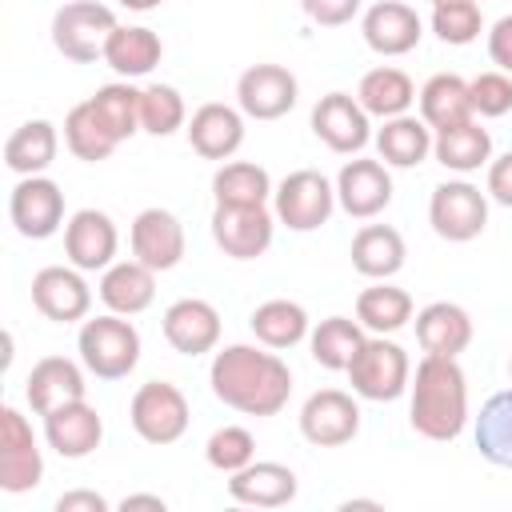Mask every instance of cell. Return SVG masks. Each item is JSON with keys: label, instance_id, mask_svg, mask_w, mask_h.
Listing matches in <instances>:
<instances>
[{"label": "cell", "instance_id": "d6986e66", "mask_svg": "<svg viewBox=\"0 0 512 512\" xmlns=\"http://www.w3.org/2000/svg\"><path fill=\"white\" fill-rule=\"evenodd\" d=\"M132 256L152 272H168L184 260V224L168 208H144L132 220Z\"/></svg>", "mask_w": 512, "mask_h": 512}, {"label": "cell", "instance_id": "5bb4252c", "mask_svg": "<svg viewBox=\"0 0 512 512\" xmlns=\"http://www.w3.org/2000/svg\"><path fill=\"white\" fill-rule=\"evenodd\" d=\"M312 132L324 148L340 152V156H356L368 140H372V116L360 108L356 96L348 92H328L316 100L312 108Z\"/></svg>", "mask_w": 512, "mask_h": 512}, {"label": "cell", "instance_id": "ee69618b", "mask_svg": "<svg viewBox=\"0 0 512 512\" xmlns=\"http://www.w3.org/2000/svg\"><path fill=\"white\" fill-rule=\"evenodd\" d=\"M468 96H472V112L484 116V120H496V116H508L512 112V76L492 68V72H480L476 80H468Z\"/></svg>", "mask_w": 512, "mask_h": 512}, {"label": "cell", "instance_id": "7402d4cb", "mask_svg": "<svg viewBox=\"0 0 512 512\" xmlns=\"http://www.w3.org/2000/svg\"><path fill=\"white\" fill-rule=\"evenodd\" d=\"M300 492V480L280 460H252L228 476V496L248 508H284Z\"/></svg>", "mask_w": 512, "mask_h": 512}, {"label": "cell", "instance_id": "7a4b0ae2", "mask_svg": "<svg viewBox=\"0 0 512 512\" xmlns=\"http://www.w3.org/2000/svg\"><path fill=\"white\" fill-rule=\"evenodd\" d=\"M408 424L424 440L448 444L468 424V376L456 364V356H428L416 364L408 384Z\"/></svg>", "mask_w": 512, "mask_h": 512}, {"label": "cell", "instance_id": "e0dca14e", "mask_svg": "<svg viewBox=\"0 0 512 512\" xmlns=\"http://www.w3.org/2000/svg\"><path fill=\"white\" fill-rule=\"evenodd\" d=\"M116 244H120L116 224L100 208H80L64 224V256L80 272H104L108 264H116L112 260L116 256Z\"/></svg>", "mask_w": 512, "mask_h": 512}, {"label": "cell", "instance_id": "7c38bea8", "mask_svg": "<svg viewBox=\"0 0 512 512\" xmlns=\"http://www.w3.org/2000/svg\"><path fill=\"white\" fill-rule=\"evenodd\" d=\"M40 480H44V456L32 436V424L16 408H4L0 412V488L20 496V492H32Z\"/></svg>", "mask_w": 512, "mask_h": 512}, {"label": "cell", "instance_id": "f546056e", "mask_svg": "<svg viewBox=\"0 0 512 512\" xmlns=\"http://www.w3.org/2000/svg\"><path fill=\"white\" fill-rule=\"evenodd\" d=\"M432 136H436V132H432L420 116L404 112V116L384 120L372 140H376V152H380V160H384L388 168H416V164L428 160Z\"/></svg>", "mask_w": 512, "mask_h": 512}, {"label": "cell", "instance_id": "4dcf8cb0", "mask_svg": "<svg viewBox=\"0 0 512 512\" xmlns=\"http://www.w3.org/2000/svg\"><path fill=\"white\" fill-rule=\"evenodd\" d=\"M356 100L368 116L376 120H392V116H404L412 104H416V84L408 72L392 68V64H380L372 72L360 76V88H356Z\"/></svg>", "mask_w": 512, "mask_h": 512}, {"label": "cell", "instance_id": "c3c4849f", "mask_svg": "<svg viewBox=\"0 0 512 512\" xmlns=\"http://www.w3.org/2000/svg\"><path fill=\"white\" fill-rule=\"evenodd\" d=\"M108 508L112 504L92 488H72V492H64L56 500V512H108Z\"/></svg>", "mask_w": 512, "mask_h": 512}, {"label": "cell", "instance_id": "2e32d148", "mask_svg": "<svg viewBox=\"0 0 512 512\" xmlns=\"http://www.w3.org/2000/svg\"><path fill=\"white\" fill-rule=\"evenodd\" d=\"M336 204L352 216V220H372L392 204V176L384 160H348L336 172Z\"/></svg>", "mask_w": 512, "mask_h": 512}, {"label": "cell", "instance_id": "8992f818", "mask_svg": "<svg viewBox=\"0 0 512 512\" xmlns=\"http://www.w3.org/2000/svg\"><path fill=\"white\" fill-rule=\"evenodd\" d=\"M332 208H336V184L316 168L288 172L272 192L276 224H284L292 232H316L320 224H328Z\"/></svg>", "mask_w": 512, "mask_h": 512}, {"label": "cell", "instance_id": "f1b7e54d", "mask_svg": "<svg viewBox=\"0 0 512 512\" xmlns=\"http://www.w3.org/2000/svg\"><path fill=\"white\" fill-rule=\"evenodd\" d=\"M160 56H164V40L144 24H116V32L104 44V64L124 80L148 76L160 64Z\"/></svg>", "mask_w": 512, "mask_h": 512}, {"label": "cell", "instance_id": "f35d334b", "mask_svg": "<svg viewBox=\"0 0 512 512\" xmlns=\"http://www.w3.org/2000/svg\"><path fill=\"white\" fill-rule=\"evenodd\" d=\"M272 176L268 168L252 160H228L212 176V196L216 204H268L272 200Z\"/></svg>", "mask_w": 512, "mask_h": 512}, {"label": "cell", "instance_id": "ba28073f", "mask_svg": "<svg viewBox=\"0 0 512 512\" xmlns=\"http://www.w3.org/2000/svg\"><path fill=\"white\" fill-rule=\"evenodd\" d=\"M428 224L448 244H468L488 228V192L468 180H444L432 188Z\"/></svg>", "mask_w": 512, "mask_h": 512}, {"label": "cell", "instance_id": "484cf974", "mask_svg": "<svg viewBox=\"0 0 512 512\" xmlns=\"http://www.w3.org/2000/svg\"><path fill=\"white\" fill-rule=\"evenodd\" d=\"M100 300L116 316H140L156 300V272L148 264H140L136 256L132 260H116L100 276Z\"/></svg>", "mask_w": 512, "mask_h": 512}, {"label": "cell", "instance_id": "60d3db41", "mask_svg": "<svg viewBox=\"0 0 512 512\" xmlns=\"http://www.w3.org/2000/svg\"><path fill=\"white\" fill-rule=\"evenodd\" d=\"M188 124L184 96L172 84H148L140 88V132L148 136H172Z\"/></svg>", "mask_w": 512, "mask_h": 512}, {"label": "cell", "instance_id": "d590c367", "mask_svg": "<svg viewBox=\"0 0 512 512\" xmlns=\"http://www.w3.org/2000/svg\"><path fill=\"white\" fill-rule=\"evenodd\" d=\"M476 436V452L496 464V468H512V388L492 392L472 424Z\"/></svg>", "mask_w": 512, "mask_h": 512}, {"label": "cell", "instance_id": "52a82bcc", "mask_svg": "<svg viewBox=\"0 0 512 512\" xmlns=\"http://www.w3.org/2000/svg\"><path fill=\"white\" fill-rule=\"evenodd\" d=\"M128 420H132V428H136V436H140L144 444L164 448V444H176V440L188 432L192 412H188V400H184V392H180L176 384H168V380H148V384H140V388L132 392Z\"/></svg>", "mask_w": 512, "mask_h": 512}, {"label": "cell", "instance_id": "ffe728a7", "mask_svg": "<svg viewBox=\"0 0 512 512\" xmlns=\"http://www.w3.org/2000/svg\"><path fill=\"white\" fill-rule=\"evenodd\" d=\"M160 328H164V340L172 344V352H180V356H204L220 344V312L200 296H184V300L168 304Z\"/></svg>", "mask_w": 512, "mask_h": 512}, {"label": "cell", "instance_id": "4fadbf2b", "mask_svg": "<svg viewBox=\"0 0 512 512\" xmlns=\"http://www.w3.org/2000/svg\"><path fill=\"white\" fill-rule=\"evenodd\" d=\"M300 84L284 64H252L236 80V108L248 120H280L296 108Z\"/></svg>", "mask_w": 512, "mask_h": 512}, {"label": "cell", "instance_id": "603a6c76", "mask_svg": "<svg viewBox=\"0 0 512 512\" xmlns=\"http://www.w3.org/2000/svg\"><path fill=\"white\" fill-rule=\"evenodd\" d=\"M188 144L196 156L204 160H228L240 144H244V112L220 100H208L192 112V120L184 124Z\"/></svg>", "mask_w": 512, "mask_h": 512}, {"label": "cell", "instance_id": "d4e9b609", "mask_svg": "<svg viewBox=\"0 0 512 512\" xmlns=\"http://www.w3.org/2000/svg\"><path fill=\"white\" fill-rule=\"evenodd\" d=\"M472 316L452 300H432L416 312V340L428 356H460L472 344Z\"/></svg>", "mask_w": 512, "mask_h": 512}, {"label": "cell", "instance_id": "f6af8a7d", "mask_svg": "<svg viewBox=\"0 0 512 512\" xmlns=\"http://www.w3.org/2000/svg\"><path fill=\"white\" fill-rule=\"evenodd\" d=\"M300 12L320 28H340V24H352V16L360 12V0H300Z\"/></svg>", "mask_w": 512, "mask_h": 512}, {"label": "cell", "instance_id": "8d00e7d4", "mask_svg": "<svg viewBox=\"0 0 512 512\" xmlns=\"http://www.w3.org/2000/svg\"><path fill=\"white\" fill-rule=\"evenodd\" d=\"M64 144L84 164H100V160H108L120 148V140L112 136V128L96 116L92 100H80V104L68 108V116H64Z\"/></svg>", "mask_w": 512, "mask_h": 512}, {"label": "cell", "instance_id": "6da1fadb", "mask_svg": "<svg viewBox=\"0 0 512 512\" xmlns=\"http://www.w3.org/2000/svg\"><path fill=\"white\" fill-rule=\"evenodd\" d=\"M208 384L220 404L244 416H276L292 396V368L276 356V348L228 344L212 356Z\"/></svg>", "mask_w": 512, "mask_h": 512}, {"label": "cell", "instance_id": "30bf717a", "mask_svg": "<svg viewBox=\"0 0 512 512\" xmlns=\"http://www.w3.org/2000/svg\"><path fill=\"white\" fill-rule=\"evenodd\" d=\"M300 436L316 448H344L360 436V404L352 392L320 388L300 408Z\"/></svg>", "mask_w": 512, "mask_h": 512}, {"label": "cell", "instance_id": "44dd1931", "mask_svg": "<svg viewBox=\"0 0 512 512\" xmlns=\"http://www.w3.org/2000/svg\"><path fill=\"white\" fill-rule=\"evenodd\" d=\"M44 440L64 460H84L104 440V420L88 400H72L44 416Z\"/></svg>", "mask_w": 512, "mask_h": 512}, {"label": "cell", "instance_id": "83f0119b", "mask_svg": "<svg viewBox=\"0 0 512 512\" xmlns=\"http://www.w3.org/2000/svg\"><path fill=\"white\" fill-rule=\"evenodd\" d=\"M352 268L368 280H392L404 260H408V248H404V236L392 228V224H364L356 236H352Z\"/></svg>", "mask_w": 512, "mask_h": 512}, {"label": "cell", "instance_id": "9c48e42d", "mask_svg": "<svg viewBox=\"0 0 512 512\" xmlns=\"http://www.w3.org/2000/svg\"><path fill=\"white\" fill-rule=\"evenodd\" d=\"M276 212L268 204H216L212 208V240L232 260H256L272 248Z\"/></svg>", "mask_w": 512, "mask_h": 512}, {"label": "cell", "instance_id": "db71d44e", "mask_svg": "<svg viewBox=\"0 0 512 512\" xmlns=\"http://www.w3.org/2000/svg\"><path fill=\"white\" fill-rule=\"evenodd\" d=\"M508 376H512V360H508Z\"/></svg>", "mask_w": 512, "mask_h": 512}, {"label": "cell", "instance_id": "3957f363", "mask_svg": "<svg viewBox=\"0 0 512 512\" xmlns=\"http://www.w3.org/2000/svg\"><path fill=\"white\" fill-rule=\"evenodd\" d=\"M76 352H80V364L96 380H124L140 364V332L128 316L108 312V316L80 324Z\"/></svg>", "mask_w": 512, "mask_h": 512}, {"label": "cell", "instance_id": "ac0fdd59", "mask_svg": "<svg viewBox=\"0 0 512 512\" xmlns=\"http://www.w3.org/2000/svg\"><path fill=\"white\" fill-rule=\"evenodd\" d=\"M360 32L376 56H408L424 36V20L404 0H380L364 12Z\"/></svg>", "mask_w": 512, "mask_h": 512}, {"label": "cell", "instance_id": "bcb514c9", "mask_svg": "<svg viewBox=\"0 0 512 512\" xmlns=\"http://www.w3.org/2000/svg\"><path fill=\"white\" fill-rule=\"evenodd\" d=\"M484 192H488L496 204L512 208V152H504V156L488 160V180H484Z\"/></svg>", "mask_w": 512, "mask_h": 512}, {"label": "cell", "instance_id": "e575fe53", "mask_svg": "<svg viewBox=\"0 0 512 512\" xmlns=\"http://www.w3.org/2000/svg\"><path fill=\"white\" fill-rule=\"evenodd\" d=\"M364 324L360 320H348V316H328L320 320L312 332H308V352L320 368L328 372H348L352 356L364 348Z\"/></svg>", "mask_w": 512, "mask_h": 512}, {"label": "cell", "instance_id": "4316f807", "mask_svg": "<svg viewBox=\"0 0 512 512\" xmlns=\"http://www.w3.org/2000/svg\"><path fill=\"white\" fill-rule=\"evenodd\" d=\"M420 100V120L440 132V128H456L464 120H476L472 112V96H468V80L456 72H436L424 80V88L416 92Z\"/></svg>", "mask_w": 512, "mask_h": 512}, {"label": "cell", "instance_id": "8fae6325", "mask_svg": "<svg viewBox=\"0 0 512 512\" xmlns=\"http://www.w3.org/2000/svg\"><path fill=\"white\" fill-rule=\"evenodd\" d=\"M8 216H12V228L24 240L56 236L60 224H64V192H60V184L48 180L44 172L40 176H20L12 196H8Z\"/></svg>", "mask_w": 512, "mask_h": 512}, {"label": "cell", "instance_id": "9a60e30c", "mask_svg": "<svg viewBox=\"0 0 512 512\" xmlns=\"http://www.w3.org/2000/svg\"><path fill=\"white\" fill-rule=\"evenodd\" d=\"M32 304L52 324H76L92 308V288H88L80 268L48 264V268H40L32 276Z\"/></svg>", "mask_w": 512, "mask_h": 512}, {"label": "cell", "instance_id": "cb8c5ba5", "mask_svg": "<svg viewBox=\"0 0 512 512\" xmlns=\"http://www.w3.org/2000/svg\"><path fill=\"white\" fill-rule=\"evenodd\" d=\"M84 372L88 368H80L68 356H44V360H36L32 372H28V384H24V396H28L32 412L36 416H48L52 408H64L72 400H84V392H88Z\"/></svg>", "mask_w": 512, "mask_h": 512}, {"label": "cell", "instance_id": "1f68e13d", "mask_svg": "<svg viewBox=\"0 0 512 512\" xmlns=\"http://www.w3.org/2000/svg\"><path fill=\"white\" fill-rule=\"evenodd\" d=\"M60 152V136L52 120H28L4 140V164L16 176H40Z\"/></svg>", "mask_w": 512, "mask_h": 512}, {"label": "cell", "instance_id": "74e56055", "mask_svg": "<svg viewBox=\"0 0 512 512\" xmlns=\"http://www.w3.org/2000/svg\"><path fill=\"white\" fill-rule=\"evenodd\" d=\"M356 320L376 336H392L412 320V296L388 280H376L356 296Z\"/></svg>", "mask_w": 512, "mask_h": 512}, {"label": "cell", "instance_id": "d6a6232c", "mask_svg": "<svg viewBox=\"0 0 512 512\" xmlns=\"http://www.w3.org/2000/svg\"><path fill=\"white\" fill-rule=\"evenodd\" d=\"M432 156H436L448 172L468 176V172H476V168H484V164L492 160V136H488V128H480L476 120H464V124L440 128V132L432 136Z\"/></svg>", "mask_w": 512, "mask_h": 512}, {"label": "cell", "instance_id": "ab89813d", "mask_svg": "<svg viewBox=\"0 0 512 512\" xmlns=\"http://www.w3.org/2000/svg\"><path fill=\"white\" fill-rule=\"evenodd\" d=\"M88 100H92L96 116L112 128V136H116L120 144L140 132V88H132L128 80H112V84L96 88Z\"/></svg>", "mask_w": 512, "mask_h": 512}, {"label": "cell", "instance_id": "7bdbcfd3", "mask_svg": "<svg viewBox=\"0 0 512 512\" xmlns=\"http://www.w3.org/2000/svg\"><path fill=\"white\" fill-rule=\"evenodd\" d=\"M204 460H208L216 472L232 476V472H240L244 464L256 460V440H252L248 428H240V424H224V428H216V432L208 436V444H204Z\"/></svg>", "mask_w": 512, "mask_h": 512}, {"label": "cell", "instance_id": "b9f144b4", "mask_svg": "<svg viewBox=\"0 0 512 512\" xmlns=\"http://www.w3.org/2000/svg\"><path fill=\"white\" fill-rule=\"evenodd\" d=\"M432 32L452 44V48H464L472 44L480 32H484V12L476 0H448V4H436L432 8Z\"/></svg>", "mask_w": 512, "mask_h": 512}, {"label": "cell", "instance_id": "277c9868", "mask_svg": "<svg viewBox=\"0 0 512 512\" xmlns=\"http://www.w3.org/2000/svg\"><path fill=\"white\" fill-rule=\"evenodd\" d=\"M348 384L360 400H376V404L400 400L412 384V360L396 340L368 336L364 348L348 364Z\"/></svg>", "mask_w": 512, "mask_h": 512}, {"label": "cell", "instance_id": "681fc988", "mask_svg": "<svg viewBox=\"0 0 512 512\" xmlns=\"http://www.w3.org/2000/svg\"><path fill=\"white\" fill-rule=\"evenodd\" d=\"M136 508H152V512H164V496H152V492H132L120 500V512H136Z\"/></svg>", "mask_w": 512, "mask_h": 512}, {"label": "cell", "instance_id": "836d02e7", "mask_svg": "<svg viewBox=\"0 0 512 512\" xmlns=\"http://www.w3.org/2000/svg\"><path fill=\"white\" fill-rule=\"evenodd\" d=\"M248 324H252L256 340H260L264 348H276V352L296 348V344L312 332V328H308V312H304V304L284 300V296L256 304L252 316H248Z\"/></svg>", "mask_w": 512, "mask_h": 512}, {"label": "cell", "instance_id": "816d5d0a", "mask_svg": "<svg viewBox=\"0 0 512 512\" xmlns=\"http://www.w3.org/2000/svg\"><path fill=\"white\" fill-rule=\"evenodd\" d=\"M340 508H344V512H352V508H376V512H380V500H344Z\"/></svg>", "mask_w": 512, "mask_h": 512}, {"label": "cell", "instance_id": "7dc6e473", "mask_svg": "<svg viewBox=\"0 0 512 512\" xmlns=\"http://www.w3.org/2000/svg\"><path fill=\"white\" fill-rule=\"evenodd\" d=\"M488 56H492V64L500 72L512 76V16H500L492 24V32H488Z\"/></svg>", "mask_w": 512, "mask_h": 512}, {"label": "cell", "instance_id": "f907efd6", "mask_svg": "<svg viewBox=\"0 0 512 512\" xmlns=\"http://www.w3.org/2000/svg\"><path fill=\"white\" fill-rule=\"evenodd\" d=\"M120 8H128V12H152V8H160L164 0H116Z\"/></svg>", "mask_w": 512, "mask_h": 512}, {"label": "cell", "instance_id": "f5cc1de1", "mask_svg": "<svg viewBox=\"0 0 512 512\" xmlns=\"http://www.w3.org/2000/svg\"><path fill=\"white\" fill-rule=\"evenodd\" d=\"M428 4H432V8H436V4H448V0H428Z\"/></svg>", "mask_w": 512, "mask_h": 512}, {"label": "cell", "instance_id": "5b68a950", "mask_svg": "<svg viewBox=\"0 0 512 512\" xmlns=\"http://www.w3.org/2000/svg\"><path fill=\"white\" fill-rule=\"evenodd\" d=\"M116 32V12L96 0H72L52 16V44L72 64L104 60V44Z\"/></svg>", "mask_w": 512, "mask_h": 512}]
</instances>
